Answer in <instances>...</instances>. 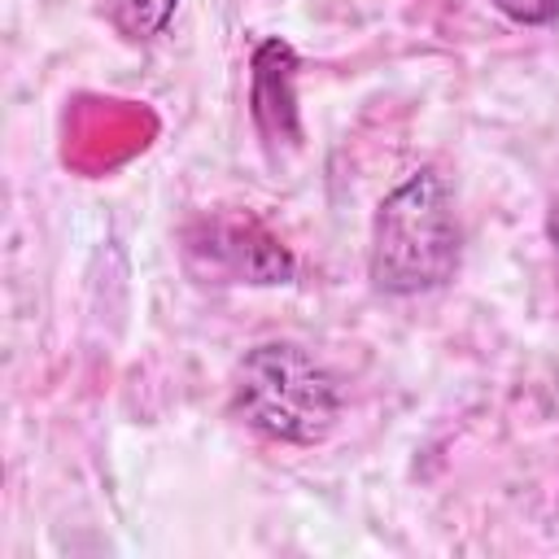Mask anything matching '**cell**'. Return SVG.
Listing matches in <instances>:
<instances>
[{"label":"cell","instance_id":"cell-1","mask_svg":"<svg viewBox=\"0 0 559 559\" xmlns=\"http://www.w3.org/2000/svg\"><path fill=\"white\" fill-rule=\"evenodd\" d=\"M463 253V231L454 214L450 183L437 166L406 175L371 218L367 275L389 297L432 293L454 280Z\"/></svg>","mask_w":559,"mask_h":559},{"label":"cell","instance_id":"cell-2","mask_svg":"<svg viewBox=\"0 0 559 559\" xmlns=\"http://www.w3.org/2000/svg\"><path fill=\"white\" fill-rule=\"evenodd\" d=\"M236 415L284 445H319L341 415L336 380L293 341H262L253 345L231 380Z\"/></svg>","mask_w":559,"mask_h":559},{"label":"cell","instance_id":"cell-3","mask_svg":"<svg viewBox=\"0 0 559 559\" xmlns=\"http://www.w3.org/2000/svg\"><path fill=\"white\" fill-rule=\"evenodd\" d=\"M183 258L214 284H288L297 262L253 214H205L183 227Z\"/></svg>","mask_w":559,"mask_h":559},{"label":"cell","instance_id":"cell-4","mask_svg":"<svg viewBox=\"0 0 559 559\" xmlns=\"http://www.w3.org/2000/svg\"><path fill=\"white\" fill-rule=\"evenodd\" d=\"M253 122L262 140L297 144V52L284 39H262L253 48V87H249Z\"/></svg>","mask_w":559,"mask_h":559},{"label":"cell","instance_id":"cell-5","mask_svg":"<svg viewBox=\"0 0 559 559\" xmlns=\"http://www.w3.org/2000/svg\"><path fill=\"white\" fill-rule=\"evenodd\" d=\"M96 4H100L105 22L122 39L148 44V39H157L166 31V22H170V13H175L179 0H96Z\"/></svg>","mask_w":559,"mask_h":559},{"label":"cell","instance_id":"cell-6","mask_svg":"<svg viewBox=\"0 0 559 559\" xmlns=\"http://www.w3.org/2000/svg\"><path fill=\"white\" fill-rule=\"evenodd\" d=\"M493 9L520 26H550L559 22V0H493Z\"/></svg>","mask_w":559,"mask_h":559},{"label":"cell","instance_id":"cell-7","mask_svg":"<svg viewBox=\"0 0 559 559\" xmlns=\"http://www.w3.org/2000/svg\"><path fill=\"white\" fill-rule=\"evenodd\" d=\"M546 240H550V262H555V288H559V197L546 210Z\"/></svg>","mask_w":559,"mask_h":559}]
</instances>
